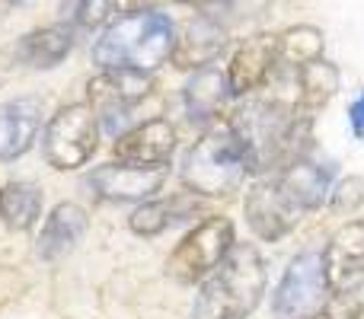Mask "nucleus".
I'll use <instances>...</instances> for the list:
<instances>
[{"instance_id":"obj_1","label":"nucleus","mask_w":364,"mask_h":319,"mask_svg":"<svg viewBox=\"0 0 364 319\" xmlns=\"http://www.w3.org/2000/svg\"><path fill=\"white\" fill-rule=\"evenodd\" d=\"M176 23L160 10L122 13L100 32L93 45V61L102 70H157L173 58Z\"/></svg>"},{"instance_id":"obj_2","label":"nucleus","mask_w":364,"mask_h":319,"mask_svg":"<svg viewBox=\"0 0 364 319\" xmlns=\"http://www.w3.org/2000/svg\"><path fill=\"white\" fill-rule=\"evenodd\" d=\"M265 294V262L256 246L237 243L227 259L201 278L192 319H246Z\"/></svg>"},{"instance_id":"obj_3","label":"nucleus","mask_w":364,"mask_h":319,"mask_svg":"<svg viewBox=\"0 0 364 319\" xmlns=\"http://www.w3.org/2000/svg\"><path fill=\"white\" fill-rule=\"evenodd\" d=\"M250 173V153L240 134L230 128V121L224 119L208 128L186 153L182 185L201 198H227L243 185Z\"/></svg>"},{"instance_id":"obj_4","label":"nucleus","mask_w":364,"mask_h":319,"mask_svg":"<svg viewBox=\"0 0 364 319\" xmlns=\"http://www.w3.org/2000/svg\"><path fill=\"white\" fill-rule=\"evenodd\" d=\"M326 259L323 252L307 249L284 269L278 288L272 291V316L275 319H310L329 307L333 301Z\"/></svg>"},{"instance_id":"obj_5","label":"nucleus","mask_w":364,"mask_h":319,"mask_svg":"<svg viewBox=\"0 0 364 319\" xmlns=\"http://www.w3.org/2000/svg\"><path fill=\"white\" fill-rule=\"evenodd\" d=\"M96 138H100V119H96L90 102H74L64 106L42 134V153L48 166L55 169H80L93 157Z\"/></svg>"},{"instance_id":"obj_6","label":"nucleus","mask_w":364,"mask_h":319,"mask_svg":"<svg viewBox=\"0 0 364 319\" xmlns=\"http://www.w3.org/2000/svg\"><path fill=\"white\" fill-rule=\"evenodd\" d=\"M90 106H93L100 128L112 138H122L128 131L132 106L141 102L154 90L151 74L144 70H102L90 80Z\"/></svg>"},{"instance_id":"obj_7","label":"nucleus","mask_w":364,"mask_h":319,"mask_svg":"<svg viewBox=\"0 0 364 319\" xmlns=\"http://www.w3.org/2000/svg\"><path fill=\"white\" fill-rule=\"evenodd\" d=\"M233 224L227 217H208L195 227L192 233L182 237V243L173 249L170 275L176 281H198V278L211 275L220 262L227 259V252L233 249Z\"/></svg>"},{"instance_id":"obj_8","label":"nucleus","mask_w":364,"mask_h":319,"mask_svg":"<svg viewBox=\"0 0 364 319\" xmlns=\"http://www.w3.org/2000/svg\"><path fill=\"white\" fill-rule=\"evenodd\" d=\"M243 211H246V224L252 227V233H256L259 239H269V243L288 237L304 214L301 207L288 198V192L282 188V182H278L275 175L259 179L256 185L246 192Z\"/></svg>"},{"instance_id":"obj_9","label":"nucleus","mask_w":364,"mask_h":319,"mask_svg":"<svg viewBox=\"0 0 364 319\" xmlns=\"http://www.w3.org/2000/svg\"><path fill=\"white\" fill-rule=\"evenodd\" d=\"M278 36L272 32H259L250 36L233 48L230 64H227V80H230L233 99L243 96H256L265 90V83L272 80V74L278 70Z\"/></svg>"},{"instance_id":"obj_10","label":"nucleus","mask_w":364,"mask_h":319,"mask_svg":"<svg viewBox=\"0 0 364 319\" xmlns=\"http://www.w3.org/2000/svg\"><path fill=\"white\" fill-rule=\"evenodd\" d=\"M166 166H132L106 163L90 173V188L102 201H151L164 188Z\"/></svg>"},{"instance_id":"obj_11","label":"nucleus","mask_w":364,"mask_h":319,"mask_svg":"<svg viewBox=\"0 0 364 319\" xmlns=\"http://www.w3.org/2000/svg\"><path fill=\"white\" fill-rule=\"evenodd\" d=\"M173 151H176V128L166 119L141 121L112 144L115 160L132 163V166H166Z\"/></svg>"},{"instance_id":"obj_12","label":"nucleus","mask_w":364,"mask_h":319,"mask_svg":"<svg viewBox=\"0 0 364 319\" xmlns=\"http://www.w3.org/2000/svg\"><path fill=\"white\" fill-rule=\"evenodd\" d=\"M227 45V26L211 13H195L186 23V29L176 36V48H173L170 61L179 70H201L211 67L218 55Z\"/></svg>"},{"instance_id":"obj_13","label":"nucleus","mask_w":364,"mask_h":319,"mask_svg":"<svg viewBox=\"0 0 364 319\" xmlns=\"http://www.w3.org/2000/svg\"><path fill=\"white\" fill-rule=\"evenodd\" d=\"M230 80L227 70H220L218 64L211 67L192 70V77L182 87V102H186V115L195 125H218L224 121V112L230 106Z\"/></svg>"},{"instance_id":"obj_14","label":"nucleus","mask_w":364,"mask_h":319,"mask_svg":"<svg viewBox=\"0 0 364 319\" xmlns=\"http://www.w3.org/2000/svg\"><path fill=\"white\" fill-rule=\"evenodd\" d=\"M323 259H326L333 294H352L364 281V217L342 227L329 239Z\"/></svg>"},{"instance_id":"obj_15","label":"nucleus","mask_w":364,"mask_h":319,"mask_svg":"<svg viewBox=\"0 0 364 319\" xmlns=\"http://www.w3.org/2000/svg\"><path fill=\"white\" fill-rule=\"evenodd\" d=\"M42 131V102L36 96L0 102V160H16Z\"/></svg>"},{"instance_id":"obj_16","label":"nucleus","mask_w":364,"mask_h":319,"mask_svg":"<svg viewBox=\"0 0 364 319\" xmlns=\"http://www.w3.org/2000/svg\"><path fill=\"white\" fill-rule=\"evenodd\" d=\"M333 175H336L333 163H316V160L304 157V160H297L294 166L275 173V179L282 182L288 198L294 201L301 211H316V207H320L323 201H329V195H333Z\"/></svg>"},{"instance_id":"obj_17","label":"nucleus","mask_w":364,"mask_h":319,"mask_svg":"<svg viewBox=\"0 0 364 319\" xmlns=\"http://www.w3.org/2000/svg\"><path fill=\"white\" fill-rule=\"evenodd\" d=\"M83 230H87V211L70 201H61L58 207H51V214L45 217L42 233L36 239V252L45 262H55L64 252H70L80 243Z\"/></svg>"},{"instance_id":"obj_18","label":"nucleus","mask_w":364,"mask_h":319,"mask_svg":"<svg viewBox=\"0 0 364 319\" xmlns=\"http://www.w3.org/2000/svg\"><path fill=\"white\" fill-rule=\"evenodd\" d=\"M74 51V29L64 23L42 26V29L29 32L19 38L16 45V61L36 70H51Z\"/></svg>"},{"instance_id":"obj_19","label":"nucleus","mask_w":364,"mask_h":319,"mask_svg":"<svg viewBox=\"0 0 364 319\" xmlns=\"http://www.w3.org/2000/svg\"><path fill=\"white\" fill-rule=\"evenodd\" d=\"M198 207L195 195H173V198H151L141 201V207H134V214L128 217V227H132L138 237H157L164 233L170 224L188 217V214Z\"/></svg>"},{"instance_id":"obj_20","label":"nucleus","mask_w":364,"mask_h":319,"mask_svg":"<svg viewBox=\"0 0 364 319\" xmlns=\"http://www.w3.org/2000/svg\"><path fill=\"white\" fill-rule=\"evenodd\" d=\"M42 214V188L32 182H6L0 188V220L10 230H32Z\"/></svg>"},{"instance_id":"obj_21","label":"nucleus","mask_w":364,"mask_h":319,"mask_svg":"<svg viewBox=\"0 0 364 319\" xmlns=\"http://www.w3.org/2000/svg\"><path fill=\"white\" fill-rule=\"evenodd\" d=\"M339 67L329 64L326 58L297 67V96H301V112H316L323 109L336 93H339Z\"/></svg>"},{"instance_id":"obj_22","label":"nucleus","mask_w":364,"mask_h":319,"mask_svg":"<svg viewBox=\"0 0 364 319\" xmlns=\"http://www.w3.org/2000/svg\"><path fill=\"white\" fill-rule=\"evenodd\" d=\"M323 32L316 26H291L278 32V61L282 67H307L323 58Z\"/></svg>"},{"instance_id":"obj_23","label":"nucleus","mask_w":364,"mask_h":319,"mask_svg":"<svg viewBox=\"0 0 364 319\" xmlns=\"http://www.w3.org/2000/svg\"><path fill=\"white\" fill-rule=\"evenodd\" d=\"M58 13H61V23L70 26V29H106L109 23L119 13V0H61L58 4Z\"/></svg>"},{"instance_id":"obj_24","label":"nucleus","mask_w":364,"mask_h":319,"mask_svg":"<svg viewBox=\"0 0 364 319\" xmlns=\"http://www.w3.org/2000/svg\"><path fill=\"white\" fill-rule=\"evenodd\" d=\"M275 0H218L211 10V16H218L220 23H237V19H252V16H262Z\"/></svg>"},{"instance_id":"obj_25","label":"nucleus","mask_w":364,"mask_h":319,"mask_svg":"<svg viewBox=\"0 0 364 319\" xmlns=\"http://www.w3.org/2000/svg\"><path fill=\"white\" fill-rule=\"evenodd\" d=\"M364 198V182L361 179H346L339 182V185L333 188V195H329V205L336 207V211H352V207H358Z\"/></svg>"},{"instance_id":"obj_26","label":"nucleus","mask_w":364,"mask_h":319,"mask_svg":"<svg viewBox=\"0 0 364 319\" xmlns=\"http://www.w3.org/2000/svg\"><path fill=\"white\" fill-rule=\"evenodd\" d=\"M348 128H352V134L358 141H364V90H361V96L348 106Z\"/></svg>"},{"instance_id":"obj_27","label":"nucleus","mask_w":364,"mask_h":319,"mask_svg":"<svg viewBox=\"0 0 364 319\" xmlns=\"http://www.w3.org/2000/svg\"><path fill=\"white\" fill-rule=\"evenodd\" d=\"M342 303H346V297L336 294L323 313H316V316H310V319H348V313H352V303H348V307H342Z\"/></svg>"},{"instance_id":"obj_28","label":"nucleus","mask_w":364,"mask_h":319,"mask_svg":"<svg viewBox=\"0 0 364 319\" xmlns=\"http://www.w3.org/2000/svg\"><path fill=\"white\" fill-rule=\"evenodd\" d=\"M160 0H119V16L122 13H141V10H157Z\"/></svg>"},{"instance_id":"obj_29","label":"nucleus","mask_w":364,"mask_h":319,"mask_svg":"<svg viewBox=\"0 0 364 319\" xmlns=\"http://www.w3.org/2000/svg\"><path fill=\"white\" fill-rule=\"evenodd\" d=\"M179 4H188V6H195V10H198V13H211L218 0H179Z\"/></svg>"},{"instance_id":"obj_30","label":"nucleus","mask_w":364,"mask_h":319,"mask_svg":"<svg viewBox=\"0 0 364 319\" xmlns=\"http://www.w3.org/2000/svg\"><path fill=\"white\" fill-rule=\"evenodd\" d=\"M348 319H364V303H352V313Z\"/></svg>"}]
</instances>
